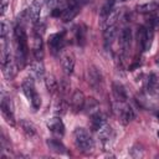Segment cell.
Masks as SVG:
<instances>
[{
	"instance_id": "6da1fadb",
	"label": "cell",
	"mask_w": 159,
	"mask_h": 159,
	"mask_svg": "<svg viewBox=\"0 0 159 159\" xmlns=\"http://www.w3.org/2000/svg\"><path fill=\"white\" fill-rule=\"evenodd\" d=\"M14 39H15V62L19 68H22L26 63L27 58V36L26 31L22 25H16L14 30Z\"/></svg>"
},
{
	"instance_id": "7a4b0ae2",
	"label": "cell",
	"mask_w": 159,
	"mask_h": 159,
	"mask_svg": "<svg viewBox=\"0 0 159 159\" xmlns=\"http://www.w3.org/2000/svg\"><path fill=\"white\" fill-rule=\"evenodd\" d=\"M73 140H75V144L78 148V150L82 153H89L94 148V140L92 139L89 133L82 127H77L75 129Z\"/></svg>"
},
{
	"instance_id": "3957f363",
	"label": "cell",
	"mask_w": 159,
	"mask_h": 159,
	"mask_svg": "<svg viewBox=\"0 0 159 159\" xmlns=\"http://www.w3.org/2000/svg\"><path fill=\"white\" fill-rule=\"evenodd\" d=\"M153 37H154V30L152 26H148V27L140 26L138 29V42L140 43V47L143 51H148L150 48Z\"/></svg>"
},
{
	"instance_id": "277c9868",
	"label": "cell",
	"mask_w": 159,
	"mask_h": 159,
	"mask_svg": "<svg viewBox=\"0 0 159 159\" xmlns=\"http://www.w3.org/2000/svg\"><path fill=\"white\" fill-rule=\"evenodd\" d=\"M87 78H88V83L92 88L98 89L102 83H103V76L102 72L98 67L96 66H89L87 70Z\"/></svg>"
},
{
	"instance_id": "5b68a950",
	"label": "cell",
	"mask_w": 159,
	"mask_h": 159,
	"mask_svg": "<svg viewBox=\"0 0 159 159\" xmlns=\"http://www.w3.org/2000/svg\"><path fill=\"white\" fill-rule=\"evenodd\" d=\"M118 108H117V113L118 117L120 119V122L123 124H127L129 122H132L135 118V113L133 111V108L129 104H125L124 102H118Z\"/></svg>"
},
{
	"instance_id": "8992f818",
	"label": "cell",
	"mask_w": 159,
	"mask_h": 159,
	"mask_svg": "<svg viewBox=\"0 0 159 159\" xmlns=\"http://www.w3.org/2000/svg\"><path fill=\"white\" fill-rule=\"evenodd\" d=\"M1 113L4 116V118L6 119L7 123H10L11 125L15 124V117H14V104H12V101L10 98H6L2 96L1 98Z\"/></svg>"
},
{
	"instance_id": "52a82bcc",
	"label": "cell",
	"mask_w": 159,
	"mask_h": 159,
	"mask_svg": "<svg viewBox=\"0 0 159 159\" xmlns=\"http://www.w3.org/2000/svg\"><path fill=\"white\" fill-rule=\"evenodd\" d=\"M48 46H50V50L52 51V53H57L60 52L63 46H65V32H56V34H52L50 35L48 37Z\"/></svg>"
},
{
	"instance_id": "ba28073f",
	"label": "cell",
	"mask_w": 159,
	"mask_h": 159,
	"mask_svg": "<svg viewBox=\"0 0 159 159\" xmlns=\"http://www.w3.org/2000/svg\"><path fill=\"white\" fill-rule=\"evenodd\" d=\"M84 102H86V97H84L83 92L80 91V89L75 91L73 94H72V97H71V99H70L71 109H72L75 113L82 111V109H83V106H84Z\"/></svg>"
},
{
	"instance_id": "9c48e42d",
	"label": "cell",
	"mask_w": 159,
	"mask_h": 159,
	"mask_svg": "<svg viewBox=\"0 0 159 159\" xmlns=\"http://www.w3.org/2000/svg\"><path fill=\"white\" fill-rule=\"evenodd\" d=\"M80 10H81V6L80 5H77V4L72 2L71 0H68V6L62 11V14H61L60 17H61V20L63 22H68V21L73 20L78 15Z\"/></svg>"
},
{
	"instance_id": "30bf717a",
	"label": "cell",
	"mask_w": 159,
	"mask_h": 159,
	"mask_svg": "<svg viewBox=\"0 0 159 159\" xmlns=\"http://www.w3.org/2000/svg\"><path fill=\"white\" fill-rule=\"evenodd\" d=\"M32 53H34L35 60L42 61V58H43V41H42L41 35H39V34H35L32 37Z\"/></svg>"
},
{
	"instance_id": "8fae6325",
	"label": "cell",
	"mask_w": 159,
	"mask_h": 159,
	"mask_svg": "<svg viewBox=\"0 0 159 159\" xmlns=\"http://www.w3.org/2000/svg\"><path fill=\"white\" fill-rule=\"evenodd\" d=\"M46 125H47V128H48L53 134H56V135L62 137V135L65 134V125H63V122L61 120L60 117H53V118L48 119L47 123H46Z\"/></svg>"
},
{
	"instance_id": "7c38bea8",
	"label": "cell",
	"mask_w": 159,
	"mask_h": 159,
	"mask_svg": "<svg viewBox=\"0 0 159 159\" xmlns=\"http://www.w3.org/2000/svg\"><path fill=\"white\" fill-rule=\"evenodd\" d=\"M16 62H14L12 58H9V60H4L1 61V67H2V73L5 76L6 80H12L15 76H16V67L17 65H15Z\"/></svg>"
},
{
	"instance_id": "4fadbf2b",
	"label": "cell",
	"mask_w": 159,
	"mask_h": 159,
	"mask_svg": "<svg viewBox=\"0 0 159 159\" xmlns=\"http://www.w3.org/2000/svg\"><path fill=\"white\" fill-rule=\"evenodd\" d=\"M21 88L24 94L27 97V99L30 101L35 94H37L36 89H35V82H34V77H26L22 83H21Z\"/></svg>"
},
{
	"instance_id": "5bb4252c",
	"label": "cell",
	"mask_w": 159,
	"mask_h": 159,
	"mask_svg": "<svg viewBox=\"0 0 159 159\" xmlns=\"http://www.w3.org/2000/svg\"><path fill=\"white\" fill-rule=\"evenodd\" d=\"M119 42H120L123 52L125 53L128 51V48L130 47V42H132V30L129 27H124V29L120 30V32H119Z\"/></svg>"
},
{
	"instance_id": "9a60e30c",
	"label": "cell",
	"mask_w": 159,
	"mask_h": 159,
	"mask_svg": "<svg viewBox=\"0 0 159 159\" xmlns=\"http://www.w3.org/2000/svg\"><path fill=\"white\" fill-rule=\"evenodd\" d=\"M27 14L30 17V21L36 24L40 19V14H41V2L40 0H34L31 2V5L27 7Z\"/></svg>"
},
{
	"instance_id": "2e32d148",
	"label": "cell",
	"mask_w": 159,
	"mask_h": 159,
	"mask_svg": "<svg viewBox=\"0 0 159 159\" xmlns=\"http://www.w3.org/2000/svg\"><path fill=\"white\" fill-rule=\"evenodd\" d=\"M61 66L66 75H72L75 70V57L72 53H65L61 57Z\"/></svg>"
},
{
	"instance_id": "e0dca14e",
	"label": "cell",
	"mask_w": 159,
	"mask_h": 159,
	"mask_svg": "<svg viewBox=\"0 0 159 159\" xmlns=\"http://www.w3.org/2000/svg\"><path fill=\"white\" fill-rule=\"evenodd\" d=\"M112 92H113V96H114L117 102H125L127 98H128V94H127V91H125L124 86L119 82H113Z\"/></svg>"
},
{
	"instance_id": "ac0fdd59",
	"label": "cell",
	"mask_w": 159,
	"mask_h": 159,
	"mask_svg": "<svg viewBox=\"0 0 159 159\" xmlns=\"http://www.w3.org/2000/svg\"><path fill=\"white\" fill-rule=\"evenodd\" d=\"M117 35H118V29H117L116 25L106 27V30L103 32V39H104V46L107 48L113 43V41L117 37Z\"/></svg>"
},
{
	"instance_id": "d6986e66",
	"label": "cell",
	"mask_w": 159,
	"mask_h": 159,
	"mask_svg": "<svg viewBox=\"0 0 159 159\" xmlns=\"http://www.w3.org/2000/svg\"><path fill=\"white\" fill-rule=\"evenodd\" d=\"M30 73L34 78L36 80H41L45 75V67H43V63L42 61H39V60H35L31 66H30Z\"/></svg>"
},
{
	"instance_id": "ffe728a7",
	"label": "cell",
	"mask_w": 159,
	"mask_h": 159,
	"mask_svg": "<svg viewBox=\"0 0 159 159\" xmlns=\"http://www.w3.org/2000/svg\"><path fill=\"white\" fill-rule=\"evenodd\" d=\"M97 132H98V137H99V139H101V142L103 144L109 143V140L113 138V129L107 123H104Z\"/></svg>"
},
{
	"instance_id": "44dd1931",
	"label": "cell",
	"mask_w": 159,
	"mask_h": 159,
	"mask_svg": "<svg viewBox=\"0 0 159 159\" xmlns=\"http://www.w3.org/2000/svg\"><path fill=\"white\" fill-rule=\"evenodd\" d=\"M46 144H47V147L50 148V150L53 152V153H57V154H67L66 147H65L58 139L48 138V139L46 140Z\"/></svg>"
},
{
	"instance_id": "7402d4cb",
	"label": "cell",
	"mask_w": 159,
	"mask_h": 159,
	"mask_svg": "<svg viewBox=\"0 0 159 159\" xmlns=\"http://www.w3.org/2000/svg\"><path fill=\"white\" fill-rule=\"evenodd\" d=\"M120 15H122V10H120V9H113V10L106 16V19L102 21V22H103V26L108 27V26L116 25V22L120 19Z\"/></svg>"
},
{
	"instance_id": "603a6c76",
	"label": "cell",
	"mask_w": 159,
	"mask_h": 159,
	"mask_svg": "<svg viewBox=\"0 0 159 159\" xmlns=\"http://www.w3.org/2000/svg\"><path fill=\"white\" fill-rule=\"evenodd\" d=\"M83 109L87 114L89 116H93L96 113L99 112V104L97 102V99L89 97V98H86V102H84V106H83Z\"/></svg>"
},
{
	"instance_id": "cb8c5ba5",
	"label": "cell",
	"mask_w": 159,
	"mask_h": 159,
	"mask_svg": "<svg viewBox=\"0 0 159 159\" xmlns=\"http://www.w3.org/2000/svg\"><path fill=\"white\" fill-rule=\"evenodd\" d=\"M20 127L22 129V132L26 134V137L29 138H32L36 135V127L34 125L32 122L27 120V119H20Z\"/></svg>"
},
{
	"instance_id": "d4e9b609",
	"label": "cell",
	"mask_w": 159,
	"mask_h": 159,
	"mask_svg": "<svg viewBox=\"0 0 159 159\" xmlns=\"http://www.w3.org/2000/svg\"><path fill=\"white\" fill-rule=\"evenodd\" d=\"M135 9L139 14H153L159 10V4L158 2H145V4L138 5Z\"/></svg>"
},
{
	"instance_id": "484cf974",
	"label": "cell",
	"mask_w": 159,
	"mask_h": 159,
	"mask_svg": "<svg viewBox=\"0 0 159 159\" xmlns=\"http://www.w3.org/2000/svg\"><path fill=\"white\" fill-rule=\"evenodd\" d=\"M106 123V120H104V117L102 116V113L101 112H98V113H96V114H93V116H91V127H92V129L93 130H98L103 124Z\"/></svg>"
},
{
	"instance_id": "4316f807",
	"label": "cell",
	"mask_w": 159,
	"mask_h": 159,
	"mask_svg": "<svg viewBox=\"0 0 159 159\" xmlns=\"http://www.w3.org/2000/svg\"><path fill=\"white\" fill-rule=\"evenodd\" d=\"M114 2H116V0H104L103 5L101 6V11H99V16H101L102 21H103V20L106 19V16L113 10Z\"/></svg>"
},
{
	"instance_id": "83f0119b",
	"label": "cell",
	"mask_w": 159,
	"mask_h": 159,
	"mask_svg": "<svg viewBox=\"0 0 159 159\" xmlns=\"http://www.w3.org/2000/svg\"><path fill=\"white\" fill-rule=\"evenodd\" d=\"M68 109V103L65 101V99H57L55 106H53V112L57 114V116H62L67 112Z\"/></svg>"
},
{
	"instance_id": "f1b7e54d",
	"label": "cell",
	"mask_w": 159,
	"mask_h": 159,
	"mask_svg": "<svg viewBox=\"0 0 159 159\" xmlns=\"http://www.w3.org/2000/svg\"><path fill=\"white\" fill-rule=\"evenodd\" d=\"M45 84H46V88L50 93H55L56 91H58V82L53 76H46Z\"/></svg>"
},
{
	"instance_id": "f546056e",
	"label": "cell",
	"mask_w": 159,
	"mask_h": 159,
	"mask_svg": "<svg viewBox=\"0 0 159 159\" xmlns=\"http://www.w3.org/2000/svg\"><path fill=\"white\" fill-rule=\"evenodd\" d=\"M76 40L78 42V45L83 46L84 41H86V29L83 26H78L76 30Z\"/></svg>"
},
{
	"instance_id": "4dcf8cb0",
	"label": "cell",
	"mask_w": 159,
	"mask_h": 159,
	"mask_svg": "<svg viewBox=\"0 0 159 159\" xmlns=\"http://www.w3.org/2000/svg\"><path fill=\"white\" fill-rule=\"evenodd\" d=\"M30 102H31V106H32V108H34L35 111L41 107V98H40L39 94H35V96L30 99Z\"/></svg>"
},
{
	"instance_id": "1f68e13d",
	"label": "cell",
	"mask_w": 159,
	"mask_h": 159,
	"mask_svg": "<svg viewBox=\"0 0 159 159\" xmlns=\"http://www.w3.org/2000/svg\"><path fill=\"white\" fill-rule=\"evenodd\" d=\"M7 32H9V25H7V22H6L5 20H2V21H1V29H0L1 39H5L6 35H7Z\"/></svg>"
},
{
	"instance_id": "d6a6232c",
	"label": "cell",
	"mask_w": 159,
	"mask_h": 159,
	"mask_svg": "<svg viewBox=\"0 0 159 159\" xmlns=\"http://www.w3.org/2000/svg\"><path fill=\"white\" fill-rule=\"evenodd\" d=\"M67 89H70V83L67 82V80L63 78V80L60 82V84H58V91L62 92V93H66Z\"/></svg>"
},
{
	"instance_id": "836d02e7",
	"label": "cell",
	"mask_w": 159,
	"mask_h": 159,
	"mask_svg": "<svg viewBox=\"0 0 159 159\" xmlns=\"http://www.w3.org/2000/svg\"><path fill=\"white\" fill-rule=\"evenodd\" d=\"M7 5H9L7 0H1V15H5V12L7 10Z\"/></svg>"
},
{
	"instance_id": "e575fe53",
	"label": "cell",
	"mask_w": 159,
	"mask_h": 159,
	"mask_svg": "<svg viewBox=\"0 0 159 159\" xmlns=\"http://www.w3.org/2000/svg\"><path fill=\"white\" fill-rule=\"evenodd\" d=\"M153 92L157 94V96H159V82H157L155 83V86H154V89H153Z\"/></svg>"
},
{
	"instance_id": "d590c367",
	"label": "cell",
	"mask_w": 159,
	"mask_h": 159,
	"mask_svg": "<svg viewBox=\"0 0 159 159\" xmlns=\"http://www.w3.org/2000/svg\"><path fill=\"white\" fill-rule=\"evenodd\" d=\"M155 63H157V66H159V57H157V60H155Z\"/></svg>"
},
{
	"instance_id": "8d00e7d4",
	"label": "cell",
	"mask_w": 159,
	"mask_h": 159,
	"mask_svg": "<svg viewBox=\"0 0 159 159\" xmlns=\"http://www.w3.org/2000/svg\"><path fill=\"white\" fill-rule=\"evenodd\" d=\"M119 1H127V0H119Z\"/></svg>"
},
{
	"instance_id": "74e56055",
	"label": "cell",
	"mask_w": 159,
	"mask_h": 159,
	"mask_svg": "<svg viewBox=\"0 0 159 159\" xmlns=\"http://www.w3.org/2000/svg\"><path fill=\"white\" fill-rule=\"evenodd\" d=\"M158 137H159V132H158Z\"/></svg>"
},
{
	"instance_id": "f35d334b",
	"label": "cell",
	"mask_w": 159,
	"mask_h": 159,
	"mask_svg": "<svg viewBox=\"0 0 159 159\" xmlns=\"http://www.w3.org/2000/svg\"><path fill=\"white\" fill-rule=\"evenodd\" d=\"M158 118H159V113H158Z\"/></svg>"
},
{
	"instance_id": "ab89813d",
	"label": "cell",
	"mask_w": 159,
	"mask_h": 159,
	"mask_svg": "<svg viewBox=\"0 0 159 159\" xmlns=\"http://www.w3.org/2000/svg\"><path fill=\"white\" fill-rule=\"evenodd\" d=\"M46 1H51V0H46Z\"/></svg>"
}]
</instances>
